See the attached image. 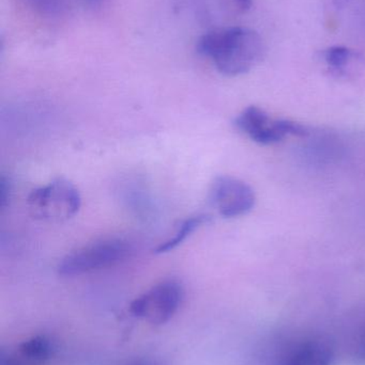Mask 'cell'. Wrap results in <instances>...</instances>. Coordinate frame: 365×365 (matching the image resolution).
I'll use <instances>...</instances> for the list:
<instances>
[{"instance_id": "cell-10", "label": "cell", "mask_w": 365, "mask_h": 365, "mask_svg": "<svg viewBox=\"0 0 365 365\" xmlns=\"http://www.w3.org/2000/svg\"><path fill=\"white\" fill-rule=\"evenodd\" d=\"M324 55L328 66L336 70H341L349 64V62L355 57L356 53L347 47L334 46L328 48Z\"/></svg>"}, {"instance_id": "cell-5", "label": "cell", "mask_w": 365, "mask_h": 365, "mask_svg": "<svg viewBox=\"0 0 365 365\" xmlns=\"http://www.w3.org/2000/svg\"><path fill=\"white\" fill-rule=\"evenodd\" d=\"M235 125L246 136L259 145H269L280 143L289 136L304 137L309 134L306 126L291 120H274L257 106L244 109L235 120Z\"/></svg>"}, {"instance_id": "cell-4", "label": "cell", "mask_w": 365, "mask_h": 365, "mask_svg": "<svg viewBox=\"0 0 365 365\" xmlns=\"http://www.w3.org/2000/svg\"><path fill=\"white\" fill-rule=\"evenodd\" d=\"M184 289L176 280H165L154 285L130 304L133 317L152 325L167 323L179 310L184 302Z\"/></svg>"}, {"instance_id": "cell-13", "label": "cell", "mask_w": 365, "mask_h": 365, "mask_svg": "<svg viewBox=\"0 0 365 365\" xmlns=\"http://www.w3.org/2000/svg\"><path fill=\"white\" fill-rule=\"evenodd\" d=\"M10 182H9V180L6 179V177L2 175L1 179H0V206H1L2 208L6 207L9 197H10Z\"/></svg>"}, {"instance_id": "cell-7", "label": "cell", "mask_w": 365, "mask_h": 365, "mask_svg": "<svg viewBox=\"0 0 365 365\" xmlns=\"http://www.w3.org/2000/svg\"><path fill=\"white\" fill-rule=\"evenodd\" d=\"M332 355L326 345L317 342L298 346L283 365H331Z\"/></svg>"}, {"instance_id": "cell-12", "label": "cell", "mask_w": 365, "mask_h": 365, "mask_svg": "<svg viewBox=\"0 0 365 365\" xmlns=\"http://www.w3.org/2000/svg\"><path fill=\"white\" fill-rule=\"evenodd\" d=\"M354 360L357 365H365V331L360 336L356 344Z\"/></svg>"}, {"instance_id": "cell-3", "label": "cell", "mask_w": 365, "mask_h": 365, "mask_svg": "<svg viewBox=\"0 0 365 365\" xmlns=\"http://www.w3.org/2000/svg\"><path fill=\"white\" fill-rule=\"evenodd\" d=\"M30 215L44 222H64L73 218L81 206L79 189L73 182L59 178L34 189L28 195Z\"/></svg>"}, {"instance_id": "cell-1", "label": "cell", "mask_w": 365, "mask_h": 365, "mask_svg": "<svg viewBox=\"0 0 365 365\" xmlns=\"http://www.w3.org/2000/svg\"><path fill=\"white\" fill-rule=\"evenodd\" d=\"M197 51L210 58L219 72L226 76L246 74L263 58V38L246 27L212 30L201 36Z\"/></svg>"}, {"instance_id": "cell-9", "label": "cell", "mask_w": 365, "mask_h": 365, "mask_svg": "<svg viewBox=\"0 0 365 365\" xmlns=\"http://www.w3.org/2000/svg\"><path fill=\"white\" fill-rule=\"evenodd\" d=\"M53 353V345L45 336H34L19 346V354L21 358L34 364H44Z\"/></svg>"}, {"instance_id": "cell-8", "label": "cell", "mask_w": 365, "mask_h": 365, "mask_svg": "<svg viewBox=\"0 0 365 365\" xmlns=\"http://www.w3.org/2000/svg\"><path fill=\"white\" fill-rule=\"evenodd\" d=\"M212 217L208 214H199L195 216L188 217V218L182 220L176 230L175 235L173 237L167 240L166 242L161 244L158 248L156 249V253H167L173 251L174 249L179 247L180 245L184 244L188 237H190L195 231L204 225H208L211 222Z\"/></svg>"}, {"instance_id": "cell-14", "label": "cell", "mask_w": 365, "mask_h": 365, "mask_svg": "<svg viewBox=\"0 0 365 365\" xmlns=\"http://www.w3.org/2000/svg\"><path fill=\"white\" fill-rule=\"evenodd\" d=\"M236 2H237L238 6L244 12L252 8L253 0H236Z\"/></svg>"}, {"instance_id": "cell-15", "label": "cell", "mask_w": 365, "mask_h": 365, "mask_svg": "<svg viewBox=\"0 0 365 365\" xmlns=\"http://www.w3.org/2000/svg\"><path fill=\"white\" fill-rule=\"evenodd\" d=\"M346 1V0H336V4L338 6H340L341 4H344V2Z\"/></svg>"}, {"instance_id": "cell-6", "label": "cell", "mask_w": 365, "mask_h": 365, "mask_svg": "<svg viewBox=\"0 0 365 365\" xmlns=\"http://www.w3.org/2000/svg\"><path fill=\"white\" fill-rule=\"evenodd\" d=\"M209 200L221 216L236 218L252 210L255 195L246 182L229 175H221L212 182Z\"/></svg>"}, {"instance_id": "cell-11", "label": "cell", "mask_w": 365, "mask_h": 365, "mask_svg": "<svg viewBox=\"0 0 365 365\" xmlns=\"http://www.w3.org/2000/svg\"><path fill=\"white\" fill-rule=\"evenodd\" d=\"M0 365H36L31 364V362L27 361V360L21 358L19 354H13V355H9V354H1L0 357Z\"/></svg>"}, {"instance_id": "cell-2", "label": "cell", "mask_w": 365, "mask_h": 365, "mask_svg": "<svg viewBox=\"0 0 365 365\" xmlns=\"http://www.w3.org/2000/svg\"><path fill=\"white\" fill-rule=\"evenodd\" d=\"M134 248L122 238H105L69 253L58 264V274L81 276L113 267L132 257Z\"/></svg>"}]
</instances>
